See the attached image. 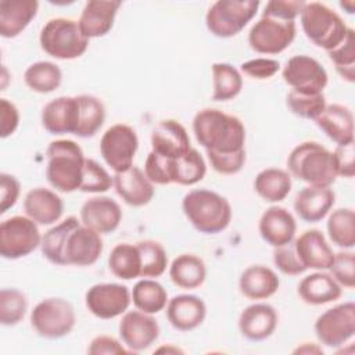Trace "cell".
Instances as JSON below:
<instances>
[{
	"instance_id": "ac0fdd59",
	"label": "cell",
	"mask_w": 355,
	"mask_h": 355,
	"mask_svg": "<svg viewBox=\"0 0 355 355\" xmlns=\"http://www.w3.org/2000/svg\"><path fill=\"white\" fill-rule=\"evenodd\" d=\"M258 232L266 244L276 248L294 240L297 222L287 208L272 205L261 215L258 222Z\"/></svg>"
},
{
	"instance_id": "f35d334b",
	"label": "cell",
	"mask_w": 355,
	"mask_h": 355,
	"mask_svg": "<svg viewBox=\"0 0 355 355\" xmlns=\"http://www.w3.org/2000/svg\"><path fill=\"white\" fill-rule=\"evenodd\" d=\"M329 239L333 244L344 250H352L355 245V212L352 208L334 209L326 223Z\"/></svg>"
},
{
	"instance_id": "83f0119b",
	"label": "cell",
	"mask_w": 355,
	"mask_h": 355,
	"mask_svg": "<svg viewBox=\"0 0 355 355\" xmlns=\"http://www.w3.org/2000/svg\"><path fill=\"white\" fill-rule=\"evenodd\" d=\"M315 123L337 146L354 143V115L348 107L327 104Z\"/></svg>"
},
{
	"instance_id": "d6a6232c",
	"label": "cell",
	"mask_w": 355,
	"mask_h": 355,
	"mask_svg": "<svg viewBox=\"0 0 355 355\" xmlns=\"http://www.w3.org/2000/svg\"><path fill=\"white\" fill-rule=\"evenodd\" d=\"M291 175L280 168L262 169L254 179L255 193L266 202H280L291 191Z\"/></svg>"
},
{
	"instance_id": "f546056e",
	"label": "cell",
	"mask_w": 355,
	"mask_h": 355,
	"mask_svg": "<svg viewBox=\"0 0 355 355\" xmlns=\"http://www.w3.org/2000/svg\"><path fill=\"white\" fill-rule=\"evenodd\" d=\"M298 297L308 305H324L341 297V286L330 273L316 270L305 276L297 287Z\"/></svg>"
},
{
	"instance_id": "7dc6e473",
	"label": "cell",
	"mask_w": 355,
	"mask_h": 355,
	"mask_svg": "<svg viewBox=\"0 0 355 355\" xmlns=\"http://www.w3.org/2000/svg\"><path fill=\"white\" fill-rule=\"evenodd\" d=\"M355 254L351 250H344L334 254L331 266L329 268L333 279L345 288H354L355 286Z\"/></svg>"
},
{
	"instance_id": "277c9868",
	"label": "cell",
	"mask_w": 355,
	"mask_h": 355,
	"mask_svg": "<svg viewBox=\"0 0 355 355\" xmlns=\"http://www.w3.org/2000/svg\"><path fill=\"white\" fill-rule=\"evenodd\" d=\"M182 209L191 226L204 234L220 233L232 220L230 202L208 189H194L186 193Z\"/></svg>"
},
{
	"instance_id": "8992f818",
	"label": "cell",
	"mask_w": 355,
	"mask_h": 355,
	"mask_svg": "<svg viewBox=\"0 0 355 355\" xmlns=\"http://www.w3.org/2000/svg\"><path fill=\"white\" fill-rule=\"evenodd\" d=\"M300 21L305 36L326 51L337 47L348 32L344 19L333 8L319 1H305Z\"/></svg>"
},
{
	"instance_id": "681fc988",
	"label": "cell",
	"mask_w": 355,
	"mask_h": 355,
	"mask_svg": "<svg viewBox=\"0 0 355 355\" xmlns=\"http://www.w3.org/2000/svg\"><path fill=\"white\" fill-rule=\"evenodd\" d=\"M273 263L282 273L288 276H298L306 270L297 257L293 241L286 245L275 248Z\"/></svg>"
},
{
	"instance_id": "484cf974",
	"label": "cell",
	"mask_w": 355,
	"mask_h": 355,
	"mask_svg": "<svg viewBox=\"0 0 355 355\" xmlns=\"http://www.w3.org/2000/svg\"><path fill=\"white\" fill-rule=\"evenodd\" d=\"M24 211L37 225L47 226L60 220L64 212V202L55 191L46 187H35L24 198Z\"/></svg>"
},
{
	"instance_id": "44dd1931",
	"label": "cell",
	"mask_w": 355,
	"mask_h": 355,
	"mask_svg": "<svg viewBox=\"0 0 355 355\" xmlns=\"http://www.w3.org/2000/svg\"><path fill=\"white\" fill-rule=\"evenodd\" d=\"M112 187L121 200L130 207L147 205L155 193L154 184L146 176L144 171L135 165L123 172H116L112 176Z\"/></svg>"
},
{
	"instance_id": "d590c367",
	"label": "cell",
	"mask_w": 355,
	"mask_h": 355,
	"mask_svg": "<svg viewBox=\"0 0 355 355\" xmlns=\"http://www.w3.org/2000/svg\"><path fill=\"white\" fill-rule=\"evenodd\" d=\"M78 105V128L75 136L78 137H92L94 136L104 123L105 119V107L103 101L92 94H79Z\"/></svg>"
},
{
	"instance_id": "8fae6325",
	"label": "cell",
	"mask_w": 355,
	"mask_h": 355,
	"mask_svg": "<svg viewBox=\"0 0 355 355\" xmlns=\"http://www.w3.org/2000/svg\"><path fill=\"white\" fill-rule=\"evenodd\" d=\"M295 21L261 15L248 32V44L255 53L273 55L284 51L295 39Z\"/></svg>"
},
{
	"instance_id": "74e56055",
	"label": "cell",
	"mask_w": 355,
	"mask_h": 355,
	"mask_svg": "<svg viewBox=\"0 0 355 355\" xmlns=\"http://www.w3.org/2000/svg\"><path fill=\"white\" fill-rule=\"evenodd\" d=\"M212 100L229 101L243 89V78L237 68L227 62L212 64Z\"/></svg>"
},
{
	"instance_id": "11a10c76",
	"label": "cell",
	"mask_w": 355,
	"mask_h": 355,
	"mask_svg": "<svg viewBox=\"0 0 355 355\" xmlns=\"http://www.w3.org/2000/svg\"><path fill=\"white\" fill-rule=\"evenodd\" d=\"M19 125V112L14 103L7 98H0V136L7 139Z\"/></svg>"
},
{
	"instance_id": "ab89813d",
	"label": "cell",
	"mask_w": 355,
	"mask_h": 355,
	"mask_svg": "<svg viewBox=\"0 0 355 355\" xmlns=\"http://www.w3.org/2000/svg\"><path fill=\"white\" fill-rule=\"evenodd\" d=\"M205 173L207 164L202 155L193 147L184 155L173 161V183L193 186L201 182Z\"/></svg>"
},
{
	"instance_id": "db71d44e",
	"label": "cell",
	"mask_w": 355,
	"mask_h": 355,
	"mask_svg": "<svg viewBox=\"0 0 355 355\" xmlns=\"http://www.w3.org/2000/svg\"><path fill=\"white\" fill-rule=\"evenodd\" d=\"M123 343L116 340L112 336H97L94 337L87 347V354L90 355H122V354H130Z\"/></svg>"
},
{
	"instance_id": "d4e9b609",
	"label": "cell",
	"mask_w": 355,
	"mask_h": 355,
	"mask_svg": "<svg viewBox=\"0 0 355 355\" xmlns=\"http://www.w3.org/2000/svg\"><path fill=\"white\" fill-rule=\"evenodd\" d=\"M207 316L205 302L193 294H179L168 300L166 319L179 331L197 329Z\"/></svg>"
},
{
	"instance_id": "3957f363",
	"label": "cell",
	"mask_w": 355,
	"mask_h": 355,
	"mask_svg": "<svg viewBox=\"0 0 355 355\" xmlns=\"http://www.w3.org/2000/svg\"><path fill=\"white\" fill-rule=\"evenodd\" d=\"M287 172L308 186L331 187L337 179L334 155L316 141L297 144L287 157Z\"/></svg>"
},
{
	"instance_id": "7a4b0ae2",
	"label": "cell",
	"mask_w": 355,
	"mask_h": 355,
	"mask_svg": "<svg viewBox=\"0 0 355 355\" xmlns=\"http://www.w3.org/2000/svg\"><path fill=\"white\" fill-rule=\"evenodd\" d=\"M196 140L211 153H237L244 148L245 128L240 118L216 108H202L193 118Z\"/></svg>"
},
{
	"instance_id": "f907efd6",
	"label": "cell",
	"mask_w": 355,
	"mask_h": 355,
	"mask_svg": "<svg viewBox=\"0 0 355 355\" xmlns=\"http://www.w3.org/2000/svg\"><path fill=\"white\" fill-rule=\"evenodd\" d=\"M280 69V62L273 60V58H252L248 61H244L240 65V71L254 79H270L272 76H275Z\"/></svg>"
},
{
	"instance_id": "52a82bcc",
	"label": "cell",
	"mask_w": 355,
	"mask_h": 355,
	"mask_svg": "<svg viewBox=\"0 0 355 355\" xmlns=\"http://www.w3.org/2000/svg\"><path fill=\"white\" fill-rule=\"evenodd\" d=\"M42 50L57 60H75L85 54L89 39L82 33L78 21L71 18H51L40 31Z\"/></svg>"
},
{
	"instance_id": "4dcf8cb0",
	"label": "cell",
	"mask_w": 355,
	"mask_h": 355,
	"mask_svg": "<svg viewBox=\"0 0 355 355\" xmlns=\"http://www.w3.org/2000/svg\"><path fill=\"white\" fill-rule=\"evenodd\" d=\"M280 286L277 275L268 266L251 265L243 270L239 279L240 293L248 300H266L272 297Z\"/></svg>"
},
{
	"instance_id": "2e32d148",
	"label": "cell",
	"mask_w": 355,
	"mask_h": 355,
	"mask_svg": "<svg viewBox=\"0 0 355 355\" xmlns=\"http://www.w3.org/2000/svg\"><path fill=\"white\" fill-rule=\"evenodd\" d=\"M118 330L121 341L130 352L147 349L159 336V326L155 318L139 309L125 312Z\"/></svg>"
},
{
	"instance_id": "9a60e30c",
	"label": "cell",
	"mask_w": 355,
	"mask_h": 355,
	"mask_svg": "<svg viewBox=\"0 0 355 355\" xmlns=\"http://www.w3.org/2000/svg\"><path fill=\"white\" fill-rule=\"evenodd\" d=\"M282 78L293 90L309 93H322L329 80L323 65L305 54L288 58L282 69Z\"/></svg>"
},
{
	"instance_id": "816d5d0a",
	"label": "cell",
	"mask_w": 355,
	"mask_h": 355,
	"mask_svg": "<svg viewBox=\"0 0 355 355\" xmlns=\"http://www.w3.org/2000/svg\"><path fill=\"white\" fill-rule=\"evenodd\" d=\"M305 1H293V0H270L266 3L262 15L275 17L286 21H295L300 15Z\"/></svg>"
},
{
	"instance_id": "ffe728a7",
	"label": "cell",
	"mask_w": 355,
	"mask_h": 355,
	"mask_svg": "<svg viewBox=\"0 0 355 355\" xmlns=\"http://www.w3.org/2000/svg\"><path fill=\"white\" fill-rule=\"evenodd\" d=\"M151 150L159 155L176 159L190 148V137L186 128L176 119H162L151 130Z\"/></svg>"
},
{
	"instance_id": "4316f807",
	"label": "cell",
	"mask_w": 355,
	"mask_h": 355,
	"mask_svg": "<svg viewBox=\"0 0 355 355\" xmlns=\"http://www.w3.org/2000/svg\"><path fill=\"white\" fill-rule=\"evenodd\" d=\"M336 202V194L330 187L306 186L294 198V211L305 222L315 223L327 216Z\"/></svg>"
},
{
	"instance_id": "7402d4cb",
	"label": "cell",
	"mask_w": 355,
	"mask_h": 355,
	"mask_svg": "<svg viewBox=\"0 0 355 355\" xmlns=\"http://www.w3.org/2000/svg\"><path fill=\"white\" fill-rule=\"evenodd\" d=\"M79 105L76 96H61L49 101L42 110V125L51 135H75Z\"/></svg>"
},
{
	"instance_id": "680465c9",
	"label": "cell",
	"mask_w": 355,
	"mask_h": 355,
	"mask_svg": "<svg viewBox=\"0 0 355 355\" xmlns=\"http://www.w3.org/2000/svg\"><path fill=\"white\" fill-rule=\"evenodd\" d=\"M340 7L345 8L348 14H354L355 12V1L354 0H348V1H341Z\"/></svg>"
},
{
	"instance_id": "91938a15",
	"label": "cell",
	"mask_w": 355,
	"mask_h": 355,
	"mask_svg": "<svg viewBox=\"0 0 355 355\" xmlns=\"http://www.w3.org/2000/svg\"><path fill=\"white\" fill-rule=\"evenodd\" d=\"M161 351H166V352H182V349H179V348H159V349H157V352H161Z\"/></svg>"
},
{
	"instance_id": "d6986e66",
	"label": "cell",
	"mask_w": 355,
	"mask_h": 355,
	"mask_svg": "<svg viewBox=\"0 0 355 355\" xmlns=\"http://www.w3.org/2000/svg\"><path fill=\"white\" fill-rule=\"evenodd\" d=\"M293 243L297 257L305 269L327 270L331 266L336 252L320 230H305Z\"/></svg>"
},
{
	"instance_id": "9c48e42d",
	"label": "cell",
	"mask_w": 355,
	"mask_h": 355,
	"mask_svg": "<svg viewBox=\"0 0 355 355\" xmlns=\"http://www.w3.org/2000/svg\"><path fill=\"white\" fill-rule=\"evenodd\" d=\"M76 323V315L71 302L51 297L42 300L31 312V326L37 336L57 340L68 336Z\"/></svg>"
},
{
	"instance_id": "8d00e7d4",
	"label": "cell",
	"mask_w": 355,
	"mask_h": 355,
	"mask_svg": "<svg viewBox=\"0 0 355 355\" xmlns=\"http://www.w3.org/2000/svg\"><path fill=\"white\" fill-rule=\"evenodd\" d=\"M62 80L60 67L51 61H36L24 72L25 85L35 93L46 94L57 90Z\"/></svg>"
},
{
	"instance_id": "6f0895ef",
	"label": "cell",
	"mask_w": 355,
	"mask_h": 355,
	"mask_svg": "<svg viewBox=\"0 0 355 355\" xmlns=\"http://www.w3.org/2000/svg\"><path fill=\"white\" fill-rule=\"evenodd\" d=\"M294 352H301V354H304V352H306V354H320L322 352V348H319V347H316V344H313V343H304L302 344V347H298Z\"/></svg>"
},
{
	"instance_id": "cb8c5ba5",
	"label": "cell",
	"mask_w": 355,
	"mask_h": 355,
	"mask_svg": "<svg viewBox=\"0 0 355 355\" xmlns=\"http://www.w3.org/2000/svg\"><path fill=\"white\" fill-rule=\"evenodd\" d=\"M121 6L122 3L118 0H90L85 3L78 19L82 33L87 39L105 36L112 29Z\"/></svg>"
},
{
	"instance_id": "4fadbf2b",
	"label": "cell",
	"mask_w": 355,
	"mask_h": 355,
	"mask_svg": "<svg viewBox=\"0 0 355 355\" xmlns=\"http://www.w3.org/2000/svg\"><path fill=\"white\" fill-rule=\"evenodd\" d=\"M318 340L330 348L343 347L355 333V304L347 301L326 309L315 322Z\"/></svg>"
},
{
	"instance_id": "5b68a950",
	"label": "cell",
	"mask_w": 355,
	"mask_h": 355,
	"mask_svg": "<svg viewBox=\"0 0 355 355\" xmlns=\"http://www.w3.org/2000/svg\"><path fill=\"white\" fill-rule=\"evenodd\" d=\"M46 179L53 189L61 193L79 190L86 157L76 141H51L46 150Z\"/></svg>"
},
{
	"instance_id": "836d02e7",
	"label": "cell",
	"mask_w": 355,
	"mask_h": 355,
	"mask_svg": "<svg viewBox=\"0 0 355 355\" xmlns=\"http://www.w3.org/2000/svg\"><path fill=\"white\" fill-rule=\"evenodd\" d=\"M111 273L122 280H133L141 275V257L136 244L119 243L108 255Z\"/></svg>"
},
{
	"instance_id": "f6af8a7d",
	"label": "cell",
	"mask_w": 355,
	"mask_h": 355,
	"mask_svg": "<svg viewBox=\"0 0 355 355\" xmlns=\"http://www.w3.org/2000/svg\"><path fill=\"white\" fill-rule=\"evenodd\" d=\"M111 187L112 176L108 173V171L97 161L86 158L79 190L83 193H105Z\"/></svg>"
},
{
	"instance_id": "b9f144b4",
	"label": "cell",
	"mask_w": 355,
	"mask_h": 355,
	"mask_svg": "<svg viewBox=\"0 0 355 355\" xmlns=\"http://www.w3.org/2000/svg\"><path fill=\"white\" fill-rule=\"evenodd\" d=\"M330 61L334 64L337 73L347 82H355V32L352 28H348V32L344 40L327 51Z\"/></svg>"
},
{
	"instance_id": "ba28073f",
	"label": "cell",
	"mask_w": 355,
	"mask_h": 355,
	"mask_svg": "<svg viewBox=\"0 0 355 355\" xmlns=\"http://www.w3.org/2000/svg\"><path fill=\"white\" fill-rule=\"evenodd\" d=\"M259 4L258 0H218L205 14L207 29L216 37H233L255 17Z\"/></svg>"
},
{
	"instance_id": "60d3db41",
	"label": "cell",
	"mask_w": 355,
	"mask_h": 355,
	"mask_svg": "<svg viewBox=\"0 0 355 355\" xmlns=\"http://www.w3.org/2000/svg\"><path fill=\"white\" fill-rule=\"evenodd\" d=\"M287 108L302 119H316L324 110L326 97L322 93H309L300 90H290L286 96Z\"/></svg>"
},
{
	"instance_id": "7c38bea8",
	"label": "cell",
	"mask_w": 355,
	"mask_h": 355,
	"mask_svg": "<svg viewBox=\"0 0 355 355\" xmlns=\"http://www.w3.org/2000/svg\"><path fill=\"white\" fill-rule=\"evenodd\" d=\"M137 148V133L126 123H115L110 126L100 139V154L115 173L133 166Z\"/></svg>"
},
{
	"instance_id": "1f68e13d",
	"label": "cell",
	"mask_w": 355,
	"mask_h": 355,
	"mask_svg": "<svg viewBox=\"0 0 355 355\" xmlns=\"http://www.w3.org/2000/svg\"><path fill=\"white\" fill-rule=\"evenodd\" d=\"M169 277L172 283L180 288H198L205 282L207 268L200 257L194 254H180L169 266Z\"/></svg>"
},
{
	"instance_id": "c3c4849f",
	"label": "cell",
	"mask_w": 355,
	"mask_h": 355,
	"mask_svg": "<svg viewBox=\"0 0 355 355\" xmlns=\"http://www.w3.org/2000/svg\"><path fill=\"white\" fill-rule=\"evenodd\" d=\"M205 153L212 169L220 175H234L245 164V150L237 153Z\"/></svg>"
},
{
	"instance_id": "7bdbcfd3",
	"label": "cell",
	"mask_w": 355,
	"mask_h": 355,
	"mask_svg": "<svg viewBox=\"0 0 355 355\" xmlns=\"http://www.w3.org/2000/svg\"><path fill=\"white\" fill-rule=\"evenodd\" d=\"M136 245L141 257L140 277H159L168 266V255L162 244L154 240H141Z\"/></svg>"
},
{
	"instance_id": "e0dca14e",
	"label": "cell",
	"mask_w": 355,
	"mask_h": 355,
	"mask_svg": "<svg viewBox=\"0 0 355 355\" xmlns=\"http://www.w3.org/2000/svg\"><path fill=\"white\" fill-rule=\"evenodd\" d=\"M80 222L100 234H108L118 229L122 220V209L111 197L96 196L80 207Z\"/></svg>"
},
{
	"instance_id": "603a6c76",
	"label": "cell",
	"mask_w": 355,
	"mask_h": 355,
	"mask_svg": "<svg viewBox=\"0 0 355 355\" xmlns=\"http://www.w3.org/2000/svg\"><path fill=\"white\" fill-rule=\"evenodd\" d=\"M276 309L265 302H255L243 309L239 316V330L250 341H263L269 338L277 327Z\"/></svg>"
},
{
	"instance_id": "bcb514c9",
	"label": "cell",
	"mask_w": 355,
	"mask_h": 355,
	"mask_svg": "<svg viewBox=\"0 0 355 355\" xmlns=\"http://www.w3.org/2000/svg\"><path fill=\"white\" fill-rule=\"evenodd\" d=\"M173 161L151 150L144 161V173L153 184H171L173 183Z\"/></svg>"
},
{
	"instance_id": "9f6ffc18",
	"label": "cell",
	"mask_w": 355,
	"mask_h": 355,
	"mask_svg": "<svg viewBox=\"0 0 355 355\" xmlns=\"http://www.w3.org/2000/svg\"><path fill=\"white\" fill-rule=\"evenodd\" d=\"M337 175L343 178H354L355 175V150L354 143L347 146H337V148L333 151Z\"/></svg>"
},
{
	"instance_id": "f5cc1de1",
	"label": "cell",
	"mask_w": 355,
	"mask_h": 355,
	"mask_svg": "<svg viewBox=\"0 0 355 355\" xmlns=\"http://www.w3.org/2000/svg\"><path fill=\"white\" fill-rule=\"evenodd\" d=\"M21 193V184L14 175L0 173V214L15 205Z\"/></svg>"
},
{
	"instance_id": "6da1fadb",
	"label": "cell",
	"mask_w": 355,
	"mask_h": 355,
	"mask_svg": "<svg viewBox=\"0 0 355 355\" xmlns=\"http://www.w3.org/2000/svg\"><path fill=\"white\" fill-rule=\"evenodd\" d=\"M104 244L101 234L68 216L42 236L43 257L54 265L90 266L97 262Z\"/></svg>"
},
{
	"instance_id": "f1b7e54d",
	"label": "cell",
	"mask_w": 355,
	"mask_h": 355,
	"mask_svg": "<svg viewBox=\"0 0 355 355\" xmlns=\"http://www.w3.org/2000/svg\"><path fill=\"white\" fill-rule=\"evenodd\" d=\"M39 3L36 0H1L0 1V36L17 37L36 17Z\"/></svg>"
},
{
	"instance_id": "e575fe53",
	"label": "cell",
	"mask_w": 355,
	"mask_h": 355,
	"mask_svg": "<svg viewBox=\"0 0 355 355\" xmlns=\"http://www.w3.org/2000/svg\"><path fill=\"white\" fill-rule=\"evenodd\" d=\"M130 297L136 309L150 315L158 313L168 304V293L164 286L148 277L139 280L133 286Z\"/></svg>"
},
{
	"instance_id": "30bf717a",
	"label": "cell",
	"mask_w": 355,
	"mask_h": 355,
	"mask_svg": "<svg viewBox=\"0 0 355 355\" xmlns=\"http://www.w3.org/2000/svg\"><path fill=\"white\" fill-rule=\"evenodd\" d=\"M42 244L39 225L26 215H15L0 223V255L4 259H19Z\"/></svg>"
},
{
	"instance_id": "ee69618b",
	"label": "cell",
	"mask_w": 355,
	"mask_h": 355,
	"mask_svg": "<svg viewBox=\"0 0 355 355\" xmlns=\"http://www.w3.org/2000/svg\"><path fill=\"white\" fill-rule=\"evenodd\" d=\"M28 311L26 295L18 288L0 290V323L11 327L18 324Z\"/></svg>"
},
{
	"instance_id": "5bb4252c",
	"label": "cell",
	"mask_w": 355,
	"mask_h": 355,
	"mask_svg": "<svg viewBox=\"0 0 355 355\" xmlns=\"http://www.w3.org/2000/svg\"><path fill=\"white\" fill-rule=\"evenodd\" d=\"M130 302L129 288L119 283H97L85 294V304L89 312L104 320L125 313Z\"/></svg>"
}]
</instances>
